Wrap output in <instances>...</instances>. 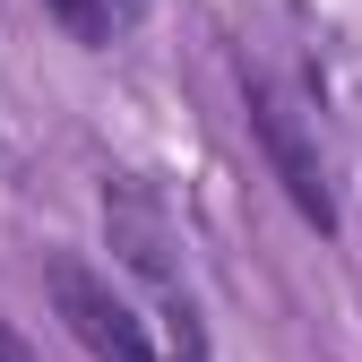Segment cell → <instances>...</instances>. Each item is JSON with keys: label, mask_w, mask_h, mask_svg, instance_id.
Instances as JSON below:
<instances>
[{"label": "cell", "mask_w": 362, "mask_h": 362, "mask_svg": "<svg viewBox=\"0 0 362 362\" xmlns=\"http://www.w3.org/2000/svg\"><path fill=\"white\" fill-rule=\"evenodd\" d=\"M242 104H250V129H259V147H267V164H276V181L293 190V207L320 224H337V190H328V164H320V139L302 129V104L285 95L276 78H250L242 69Z\"/></svg>", "instance_id": "1"}, {"label": "cell", "mask_w": 362, "mask_h": 362, "mask_svg": "<svg viewBox=\"0 0 362 362\" xmlns=\"http://www.w3.org/2000/svg\"><path fill=\"white\" fill-rule=\"evenodd\" d=\"M52 310L69 320V337L95 354V362H156L147 354V328H139V310H129L95 267H78V259H52Z\"/></svg>", "instance_id": "2"}, {"label": "cell", "mask_w": 362, "mask_h": 362, "mask_svg": "<svg viewBox=\"0 0 362 362\" xmlns=\"http://www.w3.org/2000/svg\"><path fill=\"white\" fill-rule=\"evenodd\" d=\"M52 18H69L78 35H104V0H43Z\"/></svg>", "instance_id": "4"}, {"label": "cell", "mask_w": 362, "mask_h": 362, "mask_svg": "<svg viewBox=\"0 0 362 362\" xmlns=\"http://www.w3.org/2000/svg\"><path fill=\"white\" fill-rule=\"evenodd\" d=\"M156 302H164V362H207V328H199L190 293H181V285H156Z\"/></svg>", "instance_id": "3"}]
</instances>
